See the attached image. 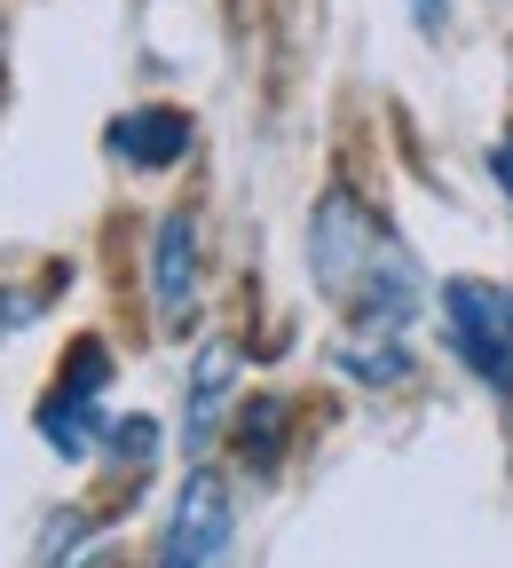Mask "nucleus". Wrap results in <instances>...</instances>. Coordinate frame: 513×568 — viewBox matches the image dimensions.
<instances>
[{
    "label": "nucleus",
    "mask_w": 513,
    "mask_h": 568,
    "mask_svg": "<svg viewBox=\"0 0 513 568\" xmlns=\"http://www.w3.org/2000/svg\"><path fill=\"white\" fill-rule=\"evenodd\" d=\"M71 568H111V552H80V560H71Z\"/></svg>",
    "instance_id": "obj_13"
},
{
    "label": "nucleus",
    "mask_w": 513,
    "mask_h": 568,
    "mask_svg": "<svg viewBox=\"0 0 513 568\" xmlns=\"http://www.w3.org/2000/svg\"><path fill=\"white\" fill-rule=\"evenodd\" d=\"M238 552V497H230V474L222 466H190L174 506H167V529H159V552L151 568H230Z\"/></svg>",
    "instance_id": "obj_5"
},
{
    "label": "nucleus",
    "mask_w": 513,
    "mask_h": 568,
    "mask_svg": "<svg viewBox=\"0 0 513 568\" xmlns=\"http://www.w3.org/2000/svg\"><path fill=\"white\" fill-rule=\"evenodd\" d=\"M332 372L363 395H395V387L419 379V347H411L403 324H348L340 347H332Z\"/></svg>",
    "instance_id": "obj_8"
},
{
    "label": "nucleus",
    "mask_w": 513,
    "mask_h": 568,
    "mask_svg": "<svg viewBox=\"0 0 513 568\" xmlns=\"http://www.w3.org/2000/svg\"><path fill=\"white\" fill-rule=\"evenodd\" d=\"M111 339H71V355L56 364V379H48V395H40V410H32V426H40V443L56 450V458H95L103 450V435H111Z\"/></svg>",
    "instance_id": "obj_3"
},
{
    "label": "nucleus",
    "mask_w": 513,
    "mask_h": 568,
    "mask_svg": "<svg viewBox=\"0 0 513 568\" xmlns=\"http://www.w3.org/2000/svg\"><path fill=\"white\" fill-rule=\"evenodd\" d=\"M395 245V230L372 213V197H363L355 182H324L316 205H309V230H301V253H309V276H316V293L355 308L363 293V276L380 268V253Z\"/></svg>",
    "instance_id": "obj_1"
},
{
    "label": "nucleus",
    "mask_w": 513,
    "mask_h": 568,
    "mask_svg": "<svg viewBox=\"0 0 513 568\" xmlns=\"http://www.w3.org/2000/svg\"><path fill=\"white\" fill-rule=\"evenodd\" d=\"M103 151L127 166V174H174L190 151H198V119L182 103H127L111 126H103Z\"/></svg>",
    "instance_id": "obj_7"
},
{
    "label": "nucleus",
    "mask_w": 513,
    "mask_h": 568,
    "mask_svg": "<svg viewBox=\"0 0 513 568\" xmlns=\"http://www.w3.org/2000/svg\"><path fill=\"white\" fill-rule=\"evenodd\" d=\"M403 17H411L419 40H443L451 32V0H403Z\"/></svg>",
    "instance_id": "obj_12"
},
{
    "label": "nucleus",
    "mask_w": 513,
    "mask_h": 568,
    "mask_svg": "<svg viewBox=\"0 0 513 568\" xmlns=\"http://www.w3.org/2000/svg\"><path fill=\"white\" fill-rule=\"evenodd\" d=\"M95 458H103V466H119V474H151V458H159V418H142V410H119Z\"/></svg>",
    "instance_id": "obj_10"
},
{
    "label": "nucleus",
    "mask_w": 513,
    "mask_h": 568,
    "mask_svg": "<svg viewBox=\"0 0 513 568\" xmlns=\"http://www.w3.org/2000/svg\"><path fill=\"white\" fill-rule=\"evenodd\" d=\"M482 166H490V182H497V197H505V213H513V119L482 142Z\"/></svg>",
    "instance_id": "obj_11"
},
{
    "label": "nucleus",
    "mask_w": 513,
    "mask_h": 568,
    "mask_svg": "<svg viewBox=\"0 0 513 568\" xmlns=\"http://www.w3.org/2000/svg\"><path fill=\"white\" fill-rule=\"evenodd\" d=\"M222 443H230L253 474H276V466H284V443H292V403H284V395H253V403H238Z\"/></svg>",
    "instance_id": "obj_9"
},
{
    "label": "nucleus",
    "mask_w": 513,
    "mask_h": 568,
    "mask_svg": "<svg viewBox=\"0 0 513 568\" xmlns=\"http://www.w3.org/2000/svg\"><path fill=\"white\" fill-rule=\"evenodd\" d=\"M434 316H443V339L466 364V379H482V395L513 403V284L505 276H443L434 284Z\"/></svg>",
    "instance_id": "obj_2"
},
{
    "label": "nucleus",
    "mask_w": 513,
    "mask_h": 568,
    "mask_svg": "<svg viewBox=\"0 0 513 568\" xmlns=\"http://www.w3.org/2000/svg\"><path fill=\"white\" fill-rule=\"evenodd\" d=\"M230 410H238V339H198L190 347V372H182V450L190 466H205V450L230 435Z\"/></svg>",
    "instance_id": "obj_6"
},
{
    "label": "nucleus",
    "mask_w": 513,
    "mask_h": 568,
    "mask_svg": "<svg viewBox=\"0 0 513 568\" xmlns=\"http://www.w3.org/2000/svg\"><path fill=\"white\" fill-rule=\"evenodd\" d=\"M142 308L159 332H190L205 308V222L198 205H167L142 237Z\"/></svg>",
    "instance_id": "obj_4"
}]
</instances>
